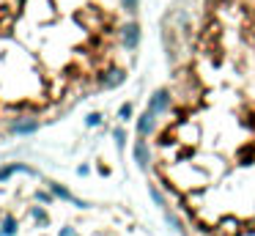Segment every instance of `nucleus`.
I'll return each instance as SVG.
<instances>
[{"instance_id": "nucleus-8", "label": "nucleus", "mask_w": 255, "mask_h": 236, "mask_svg": "<svg viewBox=\"0 0 255 236\" xmlns=\"http://www.w3.org/2000/svg\"><path fill=\"white\" fill-rule=\"evenodd\" d=\"M17 173L41 179V173L33 168V165H28V162H6V165H0V184H6V181L11 179V176H17Z\"/></svg>"}, {"instance_id": "nucleus-13", "label": "nucleus", "mask_w": 255, "mask_h": 236, "mask_svg": "<svg viewBox=\"0 0 255 236\" xmlns=\"http://www.w3.org/2000/svg\"><path fill=\"white\" fill-rule=\"evenodd\" d=\"M33 198H36V203H41V206H52V203L58 201V198L50 192V187H44V190H36Z\"/></svg>"}, {"instance_id": "nucleus-10", "label": "nucleus", "mask_w": 255, "mask_h": 236, "mask_svg": "<svg viewBox=\"0 0 255 236\" xmlns=\"http://www.w3.org/2000/svg\"><path fill=\"white\" fill-rule=\"evenodd\" d=\"M30 217H33V223L39 225V228H47V225H50V212H47V206H41V203L30 206Z\"/></svg>"}, {"instance_id": "nucleus-2", "label": "nucleus", "mask_w": 255, "mask_h": 236, "mask_svg": "<svg viewBox=\"0 0 255 236\" xmlns=\"http://www.w3.org/2000/svg\"><path fill=\"white\" fill-rule=\"evenodd\" d=\"M145 110H151L156 118L167 115V113L173 110V91H170L167 85L154 88V91H151V96H148V104H145Z\"/></svg>"}, {"instance_id": "nucleus-18", "label": "nucleus", "mask_w": 255, "mask_h": 236, "mask_svg": "<svg viewBox=\"0 0 255 236\" xmlns=\"http://www.w3.org/2000/svg\"><path fill=\"white\" fill-rule=\"evenodd\" d=\"M77 176H83V179H85V176H91V165H77Z\"/></svg>"}, {"instance_id": "nucleus-14", "label": "nucleus", "mask_w": 255, "mask_h": 236, "mask_svg": "<svg viewBox=\"0 0 255 236\" xmlns=\"http://www.w3.org/2000/svg\"><path fill=\"white\" fill-rule=\"evenodd\" d=\"M127 129H124V124H118L116 129H113V143H116V148L118 151H124V148H127Z\"/></svg>"}, {"instance_id": "nucleus-17", "label": "nucleus", "mask_w": 255, "mask_h": 236, "mask_svg": "<svg viewBox=\"0 0 255 236\" xmlns=\"http://www.w3.org/2000/svg\"><path fill=\"white\" fill-rule=\"evenodd\" d=\"M165 220L173 225V231H178V234H184V223L178 220V214H176V212H170V209H165Z\"/></svg>"}, {"instance_id": "nucleus-7", "label": "nucleus", "mask_w": 255, "mask_h": 236, "mask_svg": "<svg viewBox=\"0 0 255 236\" xmlns=\"http://www.w3.org/2000/svg\"><path fill=\"white\" fill-rule=\"evenodd\" d=\"M156 126H159V118L151 110H143V113L134 115V135L137 137H154Z\"/></svg>"}, {"instance_id": "nucleus-9", "label": "nucleus", "mask_w": 255, "mask_h": 236, "mask_svg": "<svg viewBox=\"0 0 255 236\" xmlns=\"http://www.w3.org/2000/svg\"><path fill=\"white\" fill-rule=\"evenodd\" d=\"M19 234V220L14 214H6L0 223V236H17Z\"/></svg>"}, {"instance_id": "nucleus-12", "label": "nucleus", "mask_w": 255, "mask_h": 236, "mask_svg": "<svg viewBox=\"0 0 255 236\" xmlns=\"http://www.w3.org/2000/svg\"><path fill=\"white\" fill-rule=\"evenodd\" d=\"M118 124H129V121H134V102H124L121 107H118Z\"/></svg>"}, {"instance_id": "nucleus-15", "label": "nucleus", "mask_w": 255, "mask_h": 236, "mask_svg": "<svg viewBox=\"0 0 255 236\" xmlns=\"http://www.w3.org/2000/svg\"><path fill=\"white\" fill-rule=\"evenodd\" d=\"M102 124H105V113H99V110H91V113L85 115V126H88V129H99Z\"/></svg>"}, {"instance_id": "nucleus-19", "label": "nucleus", "mask_w": 255, "mask_h": 236, "mask_svg": "<svg viewBox=\"0 0 255 236\" xmlns=\"http://www.w3.org/2000/svg\"><path fill=\"white\" fill-rule=\"evenodd\" d=\"M58 236H77V231H74L72 225H66V228H61V231H58Z\"/></svg>"}, {"instance_id": "nucleus-1", "label": "nucleus", "mask_w": 255, "mask_h": 236, "mask_svg": "<svg viewBox=\"0 0 255 236\" xmlns=\"http://www.w3.org/2000/svg\"><path fill=\"white\" fill-rule=\"evenodd\" d=\"M118 41H121V47L127 49V52H137L140 41H143V27H140V22L134 19V16L118 27Z\"/></svg>"}, {"instance_id": "nucleus-3", "label": "nucleus", "mask_w": 255, "mask_h": 236, "mask_svg": "<svg viewBox=\"0 0 255 236\" xmlns=\"http://www.w3.org/2000/svg\"><path fill=\"white\" fill-rule=\"evenodd\" d=\"M132 159L137 165V170L148 173L151 165H154V148H151L148 137H137L134 135V143H132Z\"/></svg>"}, {"instance_id": "nucleus-4", "label": "nucleus", "mask_w": 255, "mask_h": 236, "mask_svg": "<svg viewBox=\"0 0 255 236\" xmlns=\"http://www.w3.org/2000/svg\"><path fill=\"white\" fill-rule=\"evenodd\" d=\"M41 129V121L36 115H17V118L8 121V135L14 137H30Z\"/></svg>"}, {"instance_id": "nucleus-5", "label": "nucleus", "mask_w": 255, "mask_h": 236, "mask_svg": "<svg viewBox=\"0 0 255 236\" xmlns=\"http://www.w3.org/2000/svg\"><path fill=\"white\" fill-rule=\"evenodd\" d=\"M44 187H50V192L58 198V201H63V203H72L74 209H91V203L88 201H83V198H77L72 190H69L66 184H61V181H55V179H44Z\"/></svg>"}, {"instance_id": "nucleus-16", "label": "nucleus", "mask_w": 255, "mask_h": 236, "mask_svg": "<svg viewBox=\"0 0 255 236\" xmlns=\"http://www.w3.org/2000/svg\"><path fill=\"white\" fill-rule=\"evenodd\" d=\"M118 5H121L124 14L129 16H137L140 14V0H118Z\"/></svg>"}, {"instance_id": "nucleus-6", "label": "nucleus", "mask_w": 255, "mask_h": 236, "mask_svg": "<svg viewBox=\"0 0 255 236\" xmlns=\"http://www.w3.org/2000/svg\"><path fill=\"white\" fill-rule=\"evenodd\" d=\"M127 69H121V66H110V69L99 71L96 74V85L102 88V91H116V88H121L124 82H127Z\"/></svg>"}, {"instance_id": "nucleus-11", "label": "nucleus", "mask_w": 255, "mask_h": 236, "mask_svg": "<svg viewBox=\"0 0 255 236\" xmlns=\"http://www.w3.org/2000/svg\"><path fill=\"white\" fill-rule=\"evenodd\" d=\"M148 198H151V203H154L156 209H162V212L167 209V198H165V192H162L159 187L154 184V181H148Z\"/></svg>"}]
</instances>
